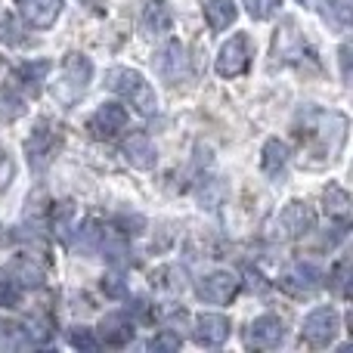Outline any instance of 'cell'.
Wrapping results in <instances>:
<instances>
[{
    "label": "cell",
    "mask_w": 353,
    "mask_h": 353,
    "mask_svg": "<svg viewBox=\"0 0 353 353\" xmlns=\"http://www.w3.org/2000/svg\"><path fill=\"white\" fill-rule=\"evenodd\" d=\"M341 74H344V81H350V47L347 43L341 47Z\"/></svg>",
    "instance_id": "cell-35"
},
{
    "label": "cell",
    "mask_w": 353,
    "mask_h": 353,
    "mask_svg": "<svg viewBox=\"0 0 353 353\" xmlns=\"http://www.w3.org/2000/svg\"><path fill=\"white\" fill-rule=\"evenodd\" d=\"M124 159H128V165L137 168V171H152L155 161H159V149H155L152 137L143 134V130L130 134L128 143H124Z\"/></svg>",
    "instance_id": "cell-16"
},
{
    "label": "cell",
    "mask_w": 353,
    "mask_h": 353,
    "mask_svg": "<svg viewBox=\"0 0 353 353\" xmlns=\"http://www.w3.org/2000/svg\"><path fill=\"white\" fill-rule=\"evenodd\" d=\"M288 165V146L282 140H267L263 143V155H261V168L263 174L270 176H279L282 171H285Z\"/></svg>",
    "instance_id": "cell-21"
},
{
    "label": "cell",
    "mask_w": 353,
    "mask_h": 353,
    "mask_svg": "<svg viewBox=\"0 0 353 353\" xmlns=\"http://www.w3.org/2000/svg\"><path fill=\"white\" fill-rule=\"evenodd\" d=\"M155 72H159L161 81H168V84L189 81V74H192V65H189L186 47H183L180 41H168L165 47L155 53Z\"/></svg>",
    "instance_id": "cell-8"
},
{
    "label": "cell",
    "mask_w": 353,
    "mask_h": 353,
    "mask_svg": "<svg viewBox=\"0 0 353 353\" xmlns=\"http://www.w3.org/2000/svg\"><path fill=\"white\" fill-rule=\"evenodd\" d=\"M12 176H16V165H12L10 152L0 146V192H3V189L12 183Z\"/></svg>",
    "instance_id": "cell-34"
},
{
    "label": "cell",
    "mask_w": 353,
    "mask_h": 353,
    "mask_svg": "<svg viewBox=\"0 0 353 353\" xmlns=\"http://www.w3.org/2000/svg\"><path fill=\"white\" fill-rule=\"evenodd\" d=\"M350 270H353V257L344 254L341 261L332 267V276H329V285L335 288L341 298H350Z\"/></svg>",
    "instance_id": "cell-27"
},
{
    "label": "cell",
    "mask_w": 353,
    "mask_h": 353,
    "mask_svg": "<svg viewBox=\"0 0 353 353\" xmlns=\"http://www.w3.org/2000/svg\"><path fill=\"white\" fill-rule=\"evenodd\" d=\"M143 31L146 34H165V31L174 28V10L168 0H149L146 10H143V19H140Z\"/></svg>",
    "instance_id": "cell-18"
},
{
    "label": "cell",
    "mask_w": 353,
    "mask_h": 353,
    "mask_svg": "<svg viewBox=\"0 0 353 353\" xmlns=\"http://www.w3.org/2000/svg\"><path fill=\"white\" fill-rule=\"evenodd\" d=\"M230 332H232V325L226 316H220V313H201V316L195 319L192 338L201 347H220V344H226Z\"/></svg>",
    "instance_id": "cell-14"
},
{
    "label": "cell",
    "mask_w": 353,
    "mask_h": 353,
    "mask_svg": "<svg viewBox=\"0 0 353 353\" xmlns=\"http://www.w3.org/2000/svg\"><path fill=\"white\" fill-rule=\"evenodd\" d=\"M195 292H199V298L205 301V304H230V301L239 294V276L230 273V270L208 273L199 279Z\"/></svg>",
    "instance_id": "cell-10"
},
{
    "label": "cell",
    "mask_w": 353,
    "mask_h": 353,
    "mask_svg": "<svg viewBox=\"0 0 353 353\" xmlns=\"http://www.w3.org/2000/svg\"><path fill=\"white\" fill-rule=\"evenodd\" d=\"M282 341H285V325H282V319L273 316V313L257 316L254 323L248 325V335H245V344L254 350H273V347H279Z\"/></svg>",
    "instance_id": "cell-12"
},
{
    "label": "cell",
    "mask_w": 353,
    "mask_h": 353,
    "mask_svg": "<svg viewBox=\"0 0 353 353\" xmlns=\"http://www.w3.org/2000/svg\"><path fill=\"white\" fill-rule=\"evenodd\" d=\"M19 298H22V285L10 273H0V307H19Z\"/></svg>",
    "instance_id": "cell-29"
},
{
    "label": "cell",
    "mask_w": 353,
    "mask_h": 353,
    "mask_svg": "<svg viewBox=\"0 0 353 353\" xmlns=\"http://www.w3.org/2000/svg\"><path fill=\"white\" fill-rule=\"evenodd\" d=\"M325 214L335 217V220H341V223H347L350 220V195L344 192L341 186L325 189Z\"/></svg>",
    "instance_id": "cell-25"
},
{
    "label": "cell",
    "mask_w": 353,
    "mask_h": 353,
    "mask_svg": "<svg viewBox=\"0 0 353 353\" xmlns=\"http://www.w3.org/2000/svg\"><path fill=\"white\" fill-rule=\"evenodd\" d=\"M149 350H180V335H174L171 329L161 332V335H155L149 341Z\"/></svg>",
    "instance_id": "cell-33"
},
{
    "label": "cell",
    "mask_w": 353,
    "mask_h": 353,
    "mask_svg": "<svg viewBox=\"0 0 353 353\" xmlns=\"http://www.w3.org/2000/svg\"><path fill=\"white\" fill-rule=\"evenodd\" d=\"M22 19L31 25V28H53L56 19H59L65 0H16Z\"/></svg>",
    "instance_id": "cell-15"
},
{
    "label": "cell",
    "mask_w": 353,
    "mask_h": 353,
    "mask_svg": "<svg viewBox=\"0 0 353 353\" xmlns=\"http://www.w3.org/2000/svg\"><path fill=\"white\" fill-rule=\"evenodd\" d=\"M22 347H31L25 329L16 323H3L0 319V350H22Z\"/></svg>",
    "instance_id": "cell-28"
},
{
    "label": "cell",
    "mask_w": 353,
    "mask_h": 353,
    "mask_svg": "<svg viewBox=\"0 0 353 353\" xmlns=\"http://www.w3.org/2000/svg\"><path fill=\"white\" fill-rule=\"evenodd\" d=\"M68 344H72V347H78V350H97L99 347L93 329H84V325H78V329L68 332Z\"/></svg>",
    "instance_id": "cell-31"
},
{
    "label": "cell",
    "mask_w": 353,
    "mask_h": 353,
    "mask_svg": "<svg viewBox=\"0 0 353 353\" xmlns=\"http://www.w3.org/2000/svg\"><path fill=\"white\" fill-rule=\"evenodd\" d=\"M25 115V97H19L16 87H0V118L16 121Z\"/></svg>",
    "instance_id": "cell-26"
},
{
    "label": "cell",
    "mask_w": 353,
    "mask_h": 353,
    "mask_svg": "<svg viewBox=\"0 0 353 353\" xmlns=\"http://www.w3.org/2000/svg\"><path fill=\"white\" fill-rule=\"evenodd\" d=\"M93 81V62L84 53H68L59 65V78L53 81V97L62 105H74Z\"/></svg>",
    "instance_id": "cell-3"
},
{
    "label": "cell",
    "mask_w": 353,
    "mask_h": 353,
    "mask_svg": "<svg viewBox=\"0 0 353 353\" xmlns=\"http://www.w3.org/2000/svg\"><path fill=\"white\" fill-rule=\"evenodd\" d=\"M319 16L325 19V25L332 31L344 34V31H350L353 6H350V0H319Z\"/></svg>",
    "instance_id": "cell-19"
},
{
    "label": "cell",
    "mask_w": 353,
    "mask_h": 353,
    "mask_svg": "<svg viewBox=\"0 0 353 353\" xmlns=\"http://www.w3.org/2000/svg\"><path fill=\"white\" fill-rule=\"evenodd\" d=\"M0 65H3V59H0Z\"/></svg>",
    "instance_id": "cell-37"
},
{
    "label": "cell",
    "mask_w": 353,
    "mask_h": 353,
    "mask_svg": "<svg viewBox=\"0 0 353 353\" xmlns=\"http://www.w3.org/2000/svg\"><path fill=\"white\" fill-rule=\"evenodd\" d=\"M347 115L325 109H307L294 121V137H298L304 159L310 168H323L341 159L344 143H347Z\"/></svg>",
    "instance_id": "cell-1"
},
{
    "label": "cell",
    "mask_w": 353,
    "mask_h": 353,
    "mask_svg": "<svg viewBox=\"0 0 353 353\" xmlns=\"http://www.w3.org/2000/svg\"><path fill=\"white\" fill-rule=\"evenodd\" d=\"M251 59H254V43H251V37L245 31H239L220 47L214 68H217L220 78H239V74H245L251 68Z\"/></svg>",
    "instance_id": "cell-4"
},
{
    "label": "cell",
    "mask_w": 353,
    "mask_h": 353,
    "mask_svg": "<svg viewBox=\"0 0 353 353\" xmlns=\"http://www.w3.org/2000/svg\"><path fill=\"white\" fill-rule=\"evenodd\" d=\"M103 292H109V294H121V292H124V285H121V282H118V279H115V276H112V279H109V282H105V279H103Z\"/></svg>",
    "instance_id": "cell-36"
},
{
    "label": "cell",
    "mask_w": 353,
    "mask_h": 353,
    "mask_svg": "<svg viewBox=\"0 0 353 353\" xmlns=\"http://www.w3.org/2000/svg\"><path fill=\"white\" fill-rule=\"evenodd\" d=\"M0 41L3 43H10V47H19V43H25V34L19 31V25H16V19H0Z\"/></svg>",
    "instance_id": "cell-32"
},
{
    "label": "cell",
    "mask_w": 353,
    "mask_h": 353,
    "mask_svg": "<svg viewBox=\"0 0 353 353\" xmlns=\"http://www.w3.org/2000/svg\"><path fill=\"white\" fill-rule=\"evenodd\" d=\"M201 12H205L208 28L211 31L230 28V25L236 22V16H239V10H236L232 0H201Z\"/></svg>",
    "instance_id": "cell-20"
},
{
    "label": "cell",
    "mask_w": 353,
    "mask_h": 353,
    "mask_svg": "<svg viewBox=\"0 0 353 353\" xmlns=\"http://www.w3.org/2000/svg\"><path fill=\"white\" fill-rule=\"evenodd\" d=\"M103 245H105V230L97 220H87L84 226H78V239H74V248L78 251L93 254V251H103Z\"/></svg>",
    "instance_id": "cell-22"
},
{
    "label": "cell",
    "mask_w": 353,
    "mask_h": 353,
    "mask_svg": "<svg viewBox=\"0 0 353 353\" xmlns=\"http://www.w3.org/2000/svg\"><path fill=\"white\" fill-rule=\"evenodd\" d=\"M282 0H245V10H248L251 19H257V22H263V19H273L276 12H279Z\"/></svg>",
    "instance_id": "cell-30"
},
{
    "label": "cell",
    "mask_w": 353,
    "mask_h": 353,
    "mask_svg": "<svg viewBox=\"0 0 353 353\" xmlns=\"http://www.w3.org/2000/svg\"><path fill=\"white\" fill-rule=\"evenodd\" d=\"M87 128H90V134L97 137V140H112V137H118L124 128H128V109L118 103L99 105V109L90 115Z\"/></svg>",
    "instance_id": "cell-13"
},
{
    "label": "cell",
    "mask_w": 353,
    "mask_h": 353,
    "mask_svg": "<svg viewBox=\"0 0 353 353\" xmlns=\"http://www.w3.org/2000/svg\"><path fill=\"white\" fill-rule=\"evenodd\" d=\"M338 335V313L332 307H316L301 325V338L310 347H329Z\"/></svg>",
    "instance_id": "cell-9"
},
{
    "label": "cell",
    "mask_w": 353,
    "mask_h": 353,
    "mask_svg": "<svg viewBox=\"0 0 353 353\" xmlns=\"http://www.w3.org/2000/svg\"><path fill=\"white\" fill-rule=\"evenodd\" d=\"M152 285L159 288V292L180 294L183 288H186V273H183L180 267H174V263H168V267H161L152 273Z\"/></svg>",
    "instance_id": "cell-24"
},
{
    "label": "cell",
    "mask_w": 353,
    "mask_h": 353,
    "mask_svg": "<svg viewBox=\"0 0 353 353\" xmlns=\"http://www.w3.org/2000/svg\"><path fill=\"white\" fill-rule=\"evenodd\" d=\"M279 285L285 292H292L294 298H310V294H316L323 288V270L307 261H298L279 273Z\"/></svg>",
    "instance_id": "cell-6"
},
{
    "label": "cell",
    "mask_w": 353,
    "mask_h": 353,
    "mask_svg": "<svg viewBox=\"0 0 353 353\" xmlns=\"http://www.w3.org/2000/svg\"><path fill=\"white\" fill-rule=\"evenodd\" d=\"M273 56H276L279 62H298V65H304L307 59L313 62V50L307 47L304 34L294 28L292 19H288V22L282 25V31L276 34V41H273Z\"/></svg>",
    "instance_id": "cell-11"
},
{
    "label": "cell",
    "mask_w": 353,
    "mask_h": 353,
    "mask_svg": "<svg viewBox=\"0 0 353 353\" xmlns=\"http://www.w3.org/2000/svg\"><path fill=\"white\" fill-rule=\"evenodd\" d=\"M62 146V137H59V128H53L50 121H37V128L31 130V137L25 140V152H28V165L34 171H43L50 161L56 159Z\"/></svg>",
    "instance_id": "cell-5"
},
{
    "label": "cell",
    "mask_w": 353,
    "mask_h": 353,
    "mask_svg": "<svg viewBox=\"0 0 353 353\" xmlns=\"http://www.w3.org/2000/svg\"><path fill=\"white\" fill-rule=\"evenodd\" d=\"M109 87L118 97L128 99L143 118H152L155 112H159V93H155V87L149 84L140 72H134V68H112Z\"/></svg>",
    "instance_id": "cell-2"
},
{
    "label": "cell",
    "mask_w": 353,
    "mask_h": 353,
    "mask_svg": "<svg viewBox=\"0 0 353 353\" xmlns=\"http://www.w3.org/2000/svg\"><path fill=\"white\" fill-rule=\"evenodd\" d=\"M134 319L128 313H109L99 325V335H103V344L109 347H124V344L134 341Z\"/></svg>",
    "instance_id": "cell-17"
},
{
    "label": "cell",
    "mask_w": 353,
    "mask_h": 353,
    "mask_svg": "<svg viewBox=\"0 0 353 353\" xmlns=\"http://www.w3.org/2000/svg\"><path fill=\"white\" fill-rule=\"evenodd\" d=\"M313 230V211L304 201H288L273 220V236L276 239H301Z\"/></svg>",
    "instance_id": "cell-7"
},
{
    "label": "cell",
    "mask_w": 353,
    "mask_h": 353,
    "mask_svg": "<svg viewBox=\"0 0 353 353\" xmlns=\"http://www.w3.org/2000/svg\"><path fill=\"white\" fill-rule=\"evenodd\" d=\"M50 62L47 59H34V62H22V65L16 68V81L22 87H28L31 93H37V87H41V81L50 74Z\"/></svg>",
    "instance_id": "cell-23"
}]
</instances>
